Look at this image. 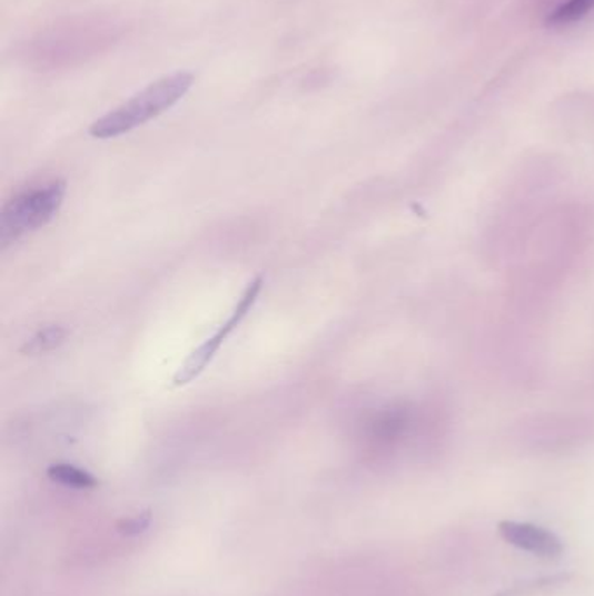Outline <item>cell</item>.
Here are the masks:
<instances>
[{
    "mask_svg": "<svg viewBox=\"0 0 594 596\" xmlns=\"http://www.w3.org/2000/svg\"><path fill=\"white\" fill-rule=\"evenodd\" d=\"M48 477L52 481L65 485V487H72V489H92L98 483L97 478L92 477L91 472L72 465L49 466Z\"/></svg>",
    "mask_w": 594,
    "mask_h": 596,
    "instance_id": "cell-6",
    "label": "cell"
},
{
    "mask_svg": "<svg viewBox=\"0 0 594 596\" xmlns=\"http://www.w3.org/2000/svg\"><path fill=\"white\" fill-rule=\"evenodd\" d=\"M571 579L572 574L568 573L538 577V579L526 580V583L514 585L513 588L504 589V592L497 593V595L494 596H532L538 592H547V589L560 588V586L566 585V583H568Z\"/></svg>",
    "mask_w": 594,
    "mask_h": 596,
    "instance_id": "cell-7",
    "label": "cell"
},
{
    "mask_svg": "<svg viewBox=\"0 0 594 596\" xmlns=\"http://www.w3.org/2000/svg\"><path fill=\"white\" fill-rule=\"evenodd\" d=\"M150 525V515L149 512H143V515H137V517L128 518V520H122L119 524V530L122 534H128V536H137V534L143 533L145 528Z\"/></svg>",
    "mask_w": 594,
    "mask_h": 596,
    "instance_id": "cell-9",
    "label": "cell"
},
{
    "mask_svg": "<svg viewBox=\"0 0 594 596\" xmlns=\"http://www.w3.org/2000/svg\"><path fill=\"white\" fill-rule=\"evenodd\" d=\"M261 286H264V277L261 276L255 277V280L248 284V289L242 293L241 301H239V304L234 309L229 320L221 324L220 330H218L215 335L209 336L205 344L199 345V348L184 361V364L178 369V372L175 373V385L189 384L196 377L201 375L202 370L208 367L209 361L214 360L215 354H217L221 344L226 342L227 336L241 324V321L245 320L246 316H248L249 311H251L255 302H257L258 295H260Z\"/></svg>",
    "mask_w": 594,
    "mask_h": 596,
    "instance_id": "cell-3",
    "label": "cell"
},
{
    "mask_svg": "<svg viewBox=\"0 0 594 596\" xmlns=\"http://www.w3.org/2000/svg\"><path fill=\"white\" fill-rule=\"evenodd\" d=\"M69 336V330L63 329L60 324H51L46 326L41 332H37L30 341L24 342L21 352L29 354V356H37V354H46V352L55 351L65 344Z\"/></svg>",
    "mask_w": 594,
    "mask_h": 596,
    "instance_id": "cell-5",
    "label": "cell"
},
{
    "mask_svg": "<svg viewBox=\"0 0 594 596\" xmlns=\"http://www.w3.org/2000/svg\"><path fill=\"white\" fill-rule=\"evenodd\" d=\"M591 9H594V0H568L551 12L547 25L563 27V25L575 23V21L583 20Z\"/></svg>",
    "mask_w": 594,
    "mask_h": 596,
    "instance_id": "cell-8",
    "label": "cell"
},
{
    "mask_svg": "<svg viewBox=\"0 0 594 596\" xmlns=\"http://www.w3.org/2000/svg\"><path fill=\"white\" fill-rule=\"evenodd\" d=\"M498 534L514 548L531 553L544 560H556L562 557L563 543L556 534L547 528L522 521H501Z\"/></svg>",
    "mask_w": 594,
    "mask_h": 596,
    "instance_id": "cell-4",
    "label": "cell"
},
{
    "mask_svg": "<svg viewBox=\"0 0 594 596\" xmlns=\"http://www.w3.org/2000/svg\"><path fill=\"white\" fill-rule=\"evenodd\" d=\"M194 76L189 72H177L156 80L149 88L135 95L131 100L117 107L112 113L92 123L89 135L98 140L121 137L125 133L133 131L138 126L156 119L168 108L189 92L192 88Z\"/></svg>",
    "mask_w": 594,
    "mask_h": 596,
    "instance_id": "cell-1",
    "label": "cell"
},
{
    "mask_svg": "<svg viewBox=\"0 0 594 596\" xmlns=\"http://www.w3.org/2000/svg\"><path fill=\"white\" fill-rule=\"evenodd\" d=\"M65 194L67 184L52 180L8 201L0 212V246L6 248L24 234L48 225L60 212Z\"/></svg>",
    "mask_w": 594,
    "mask_h": 596,
    "instance_id": "cell-2",
    "label": "cell"
}]
</instances>
